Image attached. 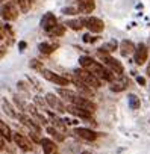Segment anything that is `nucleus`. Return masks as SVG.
Here are the masks:
<instances>
[{"instance_id": "obj_1", "label": "nucleus", "mask_w": 150, "mask_h": 154, "mask_svg": "<svg viewBox=\"0 0 150 154\" xmlns=\"http://www.w3.org/2000/svg\"><path fill=\"white\" fill-rule=\"evenodd\" d=\"M74 74H76V77H79V79L85 85H88L90 88H100L102 86V80L99 79V77H96L94 74H91L90 71H87L84 68L76 69V71H74Z\"/></svg>"}, {"instance_id": "obj_2", "label": "nucleus", "mask_w": 150, "mask_h": 154, "mask_svg": "<svg viewBox=\"0 0 150 154\" xmlns=\"http://www.w3.org/2000/svg\"><path fill=\"white\" fill-rule=\"evenodd\" d=\"M102 60H103L105 66H106V68H109L114 74H118V75H121V74H123L124 68H123L121 62H118L115 57H112V56H109V54H102Z\"/></svg>"}, {"instance_id": "obj_3", "label": "nucleus", "mask_w": 150, "mask_h": 154, "mask_svg": "<svg viewBox=\"0 0 150 154\" xmlns=\"http://www.w3.org/2000/svg\"><path fill=\"white\" fill-rule=\"evenodd\" d=\"M84 24L93 33H100L105 29V23L100 18H97V17H87V18H84Z\"/></svg>"}, {"instance_id": "obj_4", "label": "nucleus", "mask_w": 150, "mask_h": 154, "mask_svg": "<svg viewBox=\"0 0 150 154\" xmlns=\"http://www.w3.org/2000/svg\"><path fill=\"white\" fill-rule=\"evenodd\" d=\"M41 72L44 75V79H47V80H50V82H53V83H56L59 86H67L70 83V79H67V77H64L61 74H56V72H53L50 69H41Z\"/></svg>"}, {"instance_id": "obj_5", "label": "nucleus", "mask_w": 150, "mask_h": 154, "mask_svg": "<svg viewBox=\"0 0 150 154\" xmlns=\"http://www.w3.org/2000/svg\"><path fill=\"white\" fill-rule=\"evenodd\" d=\"M133 56H135V63H136V65H144V63L147 62V56H148V48H147V45L142 44V42H139V44L136 45V48H135Z\"/></svg>"}, {"instance_id": "obj_6", "label": "nucleus", "mask_w": 150, "mask_h": 154, "mask_svg": "<svg viewBox=\"0 0 150 154\" xmlns=\"http://www.w3.org/2000/svg\"><path fill=\"white\" fill-rule=\"evenodd\" d=\"M73 104H74V106H78V107H81V109H84V110H87V112H90V113H94L96 109H97L96 104H94L90 98L82 97V95H78L76 100L73 101Z\"/></svg>"}, {"instance_id": "obj_7", "label": "nucleus", "mask_w": 150, "mask_h": 154, "mask_svg": "<svg viewBox=\"0 0 150 154\" xmlns=\"http://www.w3.org/2000/svg\"><path fill=\"white\" fill-rule=\"evenodd\" d=\"M74 134L79 136V137L84 139V140H88V142L96 140L97 136H99L94 130H91V128H85V127H76V128H74Z\"/></svg>"}, {"instance_id": "obj_8", "label": "nucleus", "mask_w": 150, "mask_h": 154, "mask_svg": "<svg viewBox=\"0 0 150 154\" xmlns=\"http://www.w3.org/2000/svg\"><path fill=\"white\" fill-rule=\"evenodd\" d=\"M40 24H41V27H43L46 32H50L53 27L58 26V20H56V17H55L53 14L49 12V14H46V15L41 18V23H40Z\"/></svg>"}, {"instance_id": "obj_9", "label": "nucleus", "mask_w": 150, "mask_h": 154, "mask_svg": "<svg viewBox=\"0 0 150 154\" xmlns=\"http://www.w3.org/2000/svg\"><path fill=\"white\" fill-rule=\"evenodd\" d=\"M12 140L21 148V149H24V151H32V143H30V140L24 136V134H20V133H15L14 136H12Z\"/></svg>"}, {"instance_id": "obj_10", "label": "nucleus", "mask_w": 150, "mask_h": 154, "mask_svg": "<svg viewBox=\"0 0 150 154\" xmlns=\"http://www.w3.org/2000/svg\"><path fill=\"white\" fill-rule=\"evenodd\" d=\"M78 9L82 14H91L96 9V2L94 0H78Z\"/></svg>"}, {"instance_id": "obj_11", "label": "nucleus", "mask_w": 150, "mask_h": 154, "mask_svg": "<svg viewBox=\"0 0 150 154\" xmlns=\"http://www.w3.org/2000/svg\"><path fill=\"white\" fill-rule=\"evenodd\" d=\"M73 83L78 86V91L82 94V97H93V91H91V88L88 86V85H85L79 77H76L74 75V79H73Z\"/></svg>"}, {"instance_id": "obj_12", "label": "nucleus", "mask_w": 150, "mask_h": 154, "mask_svg": "<svg viewBox=\"0 0 150 154\" xmlns=\"http://www.w3.org/2000/svg\"><path fill=\"white\" fill-rule=\"evenodd\" d=\"M67 110H68L71 115L79 116V118H84V119H90L91 115H93V113H90V112H87V110H84V109H81V107H78V106H74V104L67 106Z\"/></svg>"}, {"instance_id": "obj_13", "label": "nucleus", "mask_w": 150, "mask_h": 154, "mask_svg": "<svg viewBox=\"0 0 150 154\" xmlns=\"http://www.w3.org/2000/svg\"><path fill=\"white\" fill-rule=\"evenodd\" d=\"M0 14H2V17H3L5 20H15V18H17V9H15L11 3L5 5L2 9H0Z\"/></svg>"}, {"instance_id": "obj_14", "label": "nucleus", "mask_w": 150, "mask_h": 154, "mask_svg": "<svg viewBox=\"0 0 150 154\" xmlns=\"http://www.w3.org/2000/svg\"><path fill=\"white\" fill-rule=\"evenodd\" d=\"M41 146H43L44 154H58V145L52 139H43Z\"/></svg>"}, {"instance_id": "obj_15", "label": "nucleus", "mask_w": 150, "mask_h": 154, "mask_svg": "<svg viewBox=\"0 0 150 154\" xmlns=\"http://www.w3.org/2000/svg\"><path fill=\"white\" fill-rule=\"evenodd\" d=\"M135 45H133V42L132 41H127V39H124V41H121V44H120V53H121V56H130V54H133L135 53Z\"/></svg>"}, {"instance_id": "obj_16", "label": "nucleus", "mask_w": 150, "mask_h": 154, "mask_svg": "<svg viewBox=\"0 0 150 154\" xmlns=\"http://www.w3.org/2000/svg\"><path fill=\"white\" fill-rule=\"evenodd\" d=\"M46 100H47L49 106H52V107L58 109L59 112H65V109H67V107H64V106H62V103H61V100H59V98H56L53 94H47Z\"/></svg>"}, {"instance_id": "obj_17", "label": "nucleus", "mask_w": 150, "mask_h": 154, "mask_svg": "<svg viewBox=\"0 0 150 154\" xmlns=\"http://www.w3.org/2000/svg\"><path fill=\"white\" fill-rule=\"evenodd\" d=\"M18 118L21 119V122H23L26 127H29V128H30V131H32V133H38V134H40V131H41L40 124L34 122L30 118H27V116H24V115H21V116H18Z\"/></svg>"}, {"instance_id": "obj_18", "label": "nucleus", "mask_w": 150, "mask_h": 154, "mask_svg": "<svg viewBox=\"0 0 150 154\" xmlns=\"http://www.w3.org/2000/svg\"><path fill=\"white\" fill-rule=\"evenodd\" d=\"M0 134H2V137L5 139V140H8V142H11L12 140V131H11V128H9V125L5 122V121H2L0 119Z\"/></svg>"}, {"instance_id": "obj_19", "label": "nucleus", "mask_w": 150, "mask_h": 154, "mask_svg": "<svg viewBox=\"0 0 150 154\" xmlns=\"http://www.w3.org/2000/svg\"><path fill=\"white\" fill-rule=\"evenodd\" d=\"M58 94H59L64 100L70 101L71 104H73V101L76 100V97H78V94H76V92H73V91H70V89H64V88H62V89L59 88V89H58Z\"/></svg>"}, {"instance_id": "obj_20", "label": "nucleus", "mask_w": 150, "mask_h": 154, "mask_svg": "<svg viewBox=\"0 0 150 154\" xmlns=\"http://www.w3.org/2000/svg\"><path fill=\"white\" fill-rule=\"evenodd\" d=\"M126 86H127V80L124 79V77H121L120 80H114V82H112L111 91H114V92H121V91L126 89Z\"/></svg>"}, {"instance_id": "obj_21", "label": "nucleus", "mask_w": 150, "mask_h": 154, "mask_svg": "<svg viewBox=\"0 0 150 154\" xmlns=\"http://www.w3.org/2000/svg\"><path fill=\"white\" fill-rule=\"evenodd\" d=\"M65 26H68L73 30H81L85 24H84V18H76V20H68L65 23Z\"/></svg>"}, {"instance_id": "obj_22", "label": "nucleus", "mask_w": 150, "mask_h": 154, "mask_svg": "<svg viewBox=\"0 0 150 154\" xmlns=\"http://www.w3.org/2000/svg\"><path fill=\"white\" fill-rule=\"evenodd\" d=\"M55 48H56V45H52V44H49V42H41V44L38 45V50H40L43 54H50Z\"/></svg>"}, {"instance_id": "obj_23", "label": "nucleus", "mask_w": 150, "mask_h": 154, "mask_svg": "<svg viewBox=\"0 0 150 154\" xmlns=\"http://www.w3.org/2000/svg\"><path fill=\"white\" fill-rule=\"evenodd\" d=\"M2 104H3V109H5V112H6V113H8L11 118H18V116H17V113H15V110H14V107H12L9 103H8V100H5V98H3Z\"/></svg>"}, {"instance_id": "obj_24", "label": "nucleus", "mask_w": 150, "mask_h": 154, "mask_svg": "<svg viewBox=\"0 0 150 154\" xmlns=\"http://www.w3.org/2000/svg\"><path fill=\"white\" fill-rule=\"evenodd\" d=\"M139 106H141L139 98H138L136 95L130 94V95H129V107H130V109H133V110H136V109H139Z\"/></svg>"}, {"instance_id": "obj_25", "label": "nucleus", "mask_w": 150, "mask_h": 154, "mask_svg": "<svg viewBox=\"0 0 150 154\" xmlns=\"http://www.w3.org/2000/svg\"><path fill=\"white\" fill-rule=\"evenodd\" d=\"M49 33H50L52 36H55V38H56V36H62V35L65 33V26H59V24H58V26L53 27Z\"/></svg>"}, {"instance_id": "obj_26", "label": "nucleus", "mask_w": 150, "mask_h": 154, "mask_svg": "<svg viewBox=\"0 0 150 154\" xmlns=\"http://www.w3.org/2000/svg\"><path fill=\"white\" fill-rule=\"evenodd\" d=\"M47 133L52 134L56 140H64V134H61V131H58V130L53 128V127H47Z\"/></svg>"}, {"instance_id": "obj_27", "label": "nucleus", "mask_w": 150, "mask_h": 154, "mask_svg": "<svg viewBox=\"0 0 150 154\" xmlns=\"http://www.w3.org/2000/svg\"><path fill=\"white\" fill-rule=\"evenodd\" d=\"M29 3H30L29 0H20V2H18V5H20V11L27 12V11H29V8H30V5H29Z\"/></svg>"}, {"instance_id": "obj_28", "label": "nucleus", "mask_w": 150, "mask_h": 154, "mask_svg": "<svg viewBox=\"0 0 150 154\" xmlns=\"http://www.w3.org/2000/svg\"><path fill=\"white\" fill-rule=\"evenodd\" d=\"M62 12L67 14V15H73V14H76V12H78V9H76V8H64Z\"/></svg>"}, {"instance_id": "obj_29", "label": "nucleus", "mask_w": 150, "mask_h": 154, "mask_svg": "<svg viewBox=\"0 0 150 154\" xmlns=\"http://www.w3.org/2000/svg\"><path fill=\"white\" fill-rule=\"evenodd\" d=\"M30 66L32 68H38V69H43V65H41V62L40 60H30Z\"/></svg>"}, {"instance_id": "obj_30", "label": "nucleus", "mask_w": 150, "mask_h": 154, "mask_svg": "<svg viewBox=\"0 0 150 154\" xmlns=\"http://www.w3.org/2000/svg\"><path fill=\"white\" fill-rule=\"evenodd\" d=\"M30 139H32L34 142H40V143H41V140H43V139L38 136V133H32V131H30Z\"/></svg>"}, {"instance_id": "obj_31", "label": "nucleus", "mask_w": 150, "mask_h": 154, "mask_svg": "<svg viewBox=\"0 0 150 154\" xmlns=\"http://www.w3.org/2000/svg\"><path fill=\"white\" fill-rule=\"evenodd\" d=\"M8 29H9L8 26H5V24H0V39L5 38V30H8Z\"/></svg>"}, {"instance_id": "obj_32", "label": "nucleus", "mask_w": 150, "mask_h": 154, "mask_svg": "<svg viewBox=\"0 0 150 154\" xmlns=\"http://www.w3.org/2000/svg\"><path fill=\"white\" fill-rule=\"evenodd\" d=\"M84 41H85V42H94L96 38H94V36H90V35H85V36H84Z\"/></svg>"}, {"instance_id": "obj_33", "label": "nucleus", "mask_w": 150, "mask_h": 154, "mask_svg": "<svg viewBox=\"0 0 150 154\" xmlns=\"http://www.w3.org/2000/svg\"><path fill=\"white\" fill-rule=\"evenodd\" d=\"M136 82L139 85H145V79H144V77H136Z\"/></svg>"}, {"instance_id": "obj_34", "label": "nucleus", "mask_w": 150, "mask_h": 154, "mask_svg": "<svg viewBox=\"0 0 150 154\" xmlns=\"http://www.w3.org/2000/svg\"><path fill=\"white\" fill-rule=\"evenodd\" d=\"M5 148V139L2 137V134H0V149H3Z\"/></svg>"}, {"instance_id": "obj_35", "label": "nucleus", "mask_w": 150, "mask_h": 154, "mask_svg": "<svg viewBox=\"0 0 150 154\" xmlns=\"http://www.w3.org/2000/svg\"><path fill=\"white\" fill-rule=\"evenodd\" d=\"M5 53H6V50H5V47H0V59H2V57L5 56Z\"/></svg>"}, {"instance_id": "obj_36", "label": "nucleus", "mask_w": 150, "mask_h": 154, "mask_svg": "<svg viewBox=\"0 0 150 154\" xmlns=\"http://www.w3.org/2000/svg\"><path fill=\"white\" fill-rule=\"evenodd\" d=\"M18 47H20V50L26 48V42H20V44H18Z\"/></svg>"}, {"instance_id": "obj_37", "label": "nucleus", "mask_w": 150, "mask_h": 154, "mask_svg": "<svg viewBox=\"0 0 150 154\" xmlns=\"http://www.w3.org/2000/svg\"><path fill=\"white\" fill-rule=\"evenodd\" d=\"M81 154H91V152H88V151H84V152H81Z\"/></svg>"}, {"instance_id": "obj_38", "label": "nucleus", "mask_w": 150, "mask_h": 154, "mask_svg": "<svg viewBox=\"0 0 150 154\" xmlns=\"http://www.w3.org/2000/svg\"><path fill=\"white\" fill-rule=\"evenodd\" d=\"M148 47H150V38H148Z\"/></svg>"}, {"instance_id": "obj_39", "label": "nucleus", "mask_w": 150, "mask_h": 154, "mask_svg": "<svg viewBox=\"0 0 150 154\" xmlns=\"http://www.w3.org/2000/svg\"><path fill=\"white\" fill-rule=\"evenodd\" d=\"M0 2H3V0H0Z\"/></svg>"}]
</instances>
